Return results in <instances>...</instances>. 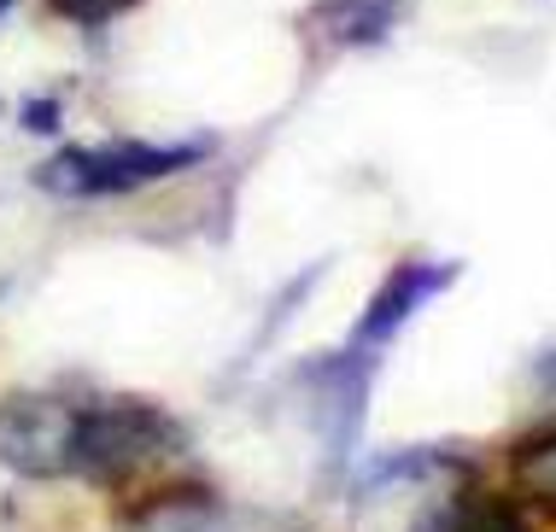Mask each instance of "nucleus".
I'll return each instance as SVG.
<instances>
[{
	"label": "nucleus",
	"mask_w": 556,
	"mask_h": 532,
	"mask_svg": "<svg viewBox=\"0 0 556 532\" xmlns=\"http://www.w3.org/2000/svg\"><path fill=\"white\" fill-rule=\"evenodd\" d=\"M205 159V141L153 147V141H106V147H65L36 170V181L59 200H117V193L153 188L193 170Z\"/></svg>",
	"instance_id": "f257e3e1"
},
{
	"label": "nucleus",
	"mask_w": 556,
	"mask_h": 532,
	"mask_svg": "<svg viewBox=\"0 0 556 532\" xmlns=\"http://www.w3.org/2000/svg\"><path fill=\"white\" fill-rule=\"evenodd\" d=\"M164 445H176L170 416L141 398H94L77 404V428H71V474L83 480H124L147 468Z\"/></svg>",
	"instance_id": "f03ea898"
},
{
	"label": "nucleus",
	"mask_w": 556,
	"mask_h": 532,
	"mask_svg": "<svg viewBox=\"0 0 556 532\" xmlns=\"http://www.w3.org/2000/svg\"><path fill=\"white\" fill-rule=\"evenodd\" d=\"M71 428H77V404L71 398L18 392V398L0 404V463L29 480L71 474Z\"/></svg>",
	"instance_id": "7ed1b4c3"
},
{
	"label": "nucleus",
	"mask_w": 556,
	"mask_h": 532,
	"mask_svg": "<svg viewBox=\"0 0 556 532\" xmlns=\"http://www.w3.org/2000/svg\"><path fill=\"white\" fill-rule=\"evenodd\" d=\"M451 281H457V269H451V264H428V257H416V264H399L393 276H387L381 293L369 299L364 322L352 328V352H375V345H387L433 293H445Z\"/></svg>",
	"instance_id": "20e7f679"
},
{
	"label": "nucleus",
	"mask_w": 556,
	"mask_h": 532,
	"mask_svg": "<svg viewBox=\"0 0 556 532\" xmlns=\"http://www.w3.org/2000/svg\"><path fill=\"white\" fill-rule=\"evenodd\" d=\"M516 485H521V497L556 509V433H539L516 451Z\"/></svg>",
	"instance_id": "39448f33"
},
{
	"label": "nucleus",
	"mask_w": 556,
	"mask_h": 532,
	"mask_svg": "<svg viewBox=\"0 0 556 532\" xmlns=\"http://www.w3.org/2000/svg\"><path fill=\"white\" fill-rule=\"evenodd\" d=\"M463 532H528V521H521L504 497L469 492V504H463Z\"/></svg>",
	"instance_id": "423d86ee"
},
{
	"label": "nucleus",
	"mask_w": 556,
	"mask_h": 532,
	"mask_svg": "<svg viewBox=\"0 0 556 532\" xmlns=\"http://www.w3.org/2000/svg\"><path fill=\"white\" fill-rule=\"evenodd\" d=\"M129 7H141V0H53V12H65V18H71V24H83V29L124 18Z\"/></svg>",
	"instance_id": "0eeeda50"
},
{
	"label": "nucleus",
	"mask_w": 556,
	"mask_h": 532,
	"mask_svg": "<svg viewBox=\"0 0 556 532\" xmlns=\"http://www.w3.org/2000/svg\"><path fill=\"white\" fill-rule=\"evenodd\" d=\"M539 387H545V392H551V398H556V352H551L545 363H539Z\"/></svg>",
	"instance_id": "6e6552de"
},
{
	"label": "nucleus",
	"mask_w": 556,
	"mask_h": 532,
	"mask_svg": "<svg viewBox=\"0 0 556 532\" xmlns=\"http://www.w3.org/2000/svg\"><path fill=\"white\" fill-rule=\"evenodd\" d=\"M7 7H12V0H0V12H7Z\"/></svg>",
	"instance_id": "1a4fd4ad"
}]
</instances>
